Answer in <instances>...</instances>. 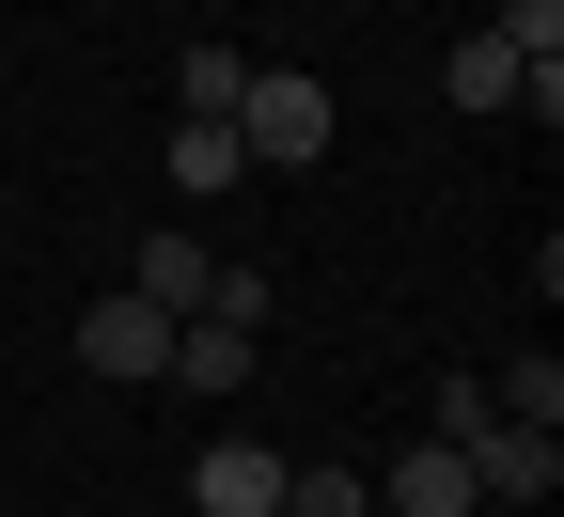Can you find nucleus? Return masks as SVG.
<instances>
[{
	"label": "nucleus",
	"mask_w": 564,
	"mask_h": 517,
	"mask_svg": "<svg viewBox=\"0 0 564 517\" xmlns=\"http://www.w3.org/2000/svg\"><path fill=\"white\" fill-rule=\"evenodd\" d=\"M220 126H236V158H251V173H314L329 141H345V110H329L314 63H251V95H236Z\"/></svg>",
	"instance_id": "obj_1"
},
{
	"label": "nucleus",
	"mask_w": 564,
	"mask_h": 517,
	"mask_svg": "<svg viewBox=\"0 0 564 517\" xmlns=\"http://www.w3.org/2000/svg\"><path fill=\"white\" fill-rule=\"evenodd\" d=\"M79 377H126V392H158V377H173V314L141 299V282L79 314Z\"/></svg>",
	"instance_id": "obj_2"
},
{
	"label": "nucleus",
	"mask_w": 564,
	"mask_h": 517,
	"mask_svg": "<svg viewBox=\"0 0 564 517\" xmlns=\"http://www.w3.org/2000/svg\"><path fill=\"white\" fill-rule=\"evenodd\" d=\"M455 455H470V502H549V486H564V439H549V423H502V408H486Z\"/></svg>",
	"instance_id": "obj_3"
},
{
	"label": "nucleus",
	"mask_w": 564,
	"mask_h": 517,
	"mask_svg": "<svg viewBox=\"0 0 564 517\" xmlns=\"http://www.w3.org/2000/svg\"><path fill=\"white\" fill-rule=\"evenodd\" d=\"M251 360H267V330H236V314H173V377H158V392H204V408H220V392H251Z\"/></svg>",
	"instance_id": "obj_4"
},
{
	"label": "nucleus",
	"mask_w": 564,
	"mask_h": 517,
	"mask_svg": "<svg viewBox=\"0 0 564 517\" xmlns=\"http://www.w3.org/2000/svg\"><path fill=\"white\" fill-rule=\"evenodd\" d=\"M188 517H282V455L267 439H204L188 455Z\"/></svg>",
	"instance_id": "obj_5"
},
{
	"label": "nucleus",
	"mask_w": 564,
	"mask_h": 517,
	"mask_svg": "<svg viewBox=\"0 0 564 517\" xmlns=\"http://www.w3.org/2000/svg\"><path fill=\"white\" fill-rule=\"evenodd\" d=\"M377 517H470V455H455V439H423V455L377 486Z\"/></svg>",
	"instance_id": "obj_6"
},
{
	"label": "nucleus",
	"mask_w": 564,
	"mask_h": 517,
	"mask_svg": "<svg viewBox=\"0 0 564 517\" xmlns=\"http://www.w3.org/2000/svg\"><path fill=\"white\" fill-rule=\"evenodd\" d=\"M236 173H251V158H236V126H220V110H173V189H188V204H220Z\"/></svg>",
	"instance_id": "obj_7"
},
{
	"label": "nucleus",
	"mask_w": 564,
	"mask_h": 517,
	"mask_svg": "<svg viewBox=\"0 0 564 517\" xmlns=\"http://www.w3.org/2000/svg\"><path fill=\"white\" fill-rule=\"evenodd\" d=\"M440 95H455V110H518V63H502V47H486V32H470V47L440 63Z\"/></svg>",
	"instance_id": "obj_8"
},
{
	"label": "nucleus",
	"mask_w": 564,
	"mask_h": 517,
	"mask_svg": "<svg viewBox=\"0 0 564 517\" xmlns=\"http://www.w3.org/2000/svg\"><path fill=\"white\" fill-rule=\"evenodd\" d=\"M486 47H502V63H564V0H502Z\"/></svg>",
	"instance_id": "obj_9"
},
{
	"label": "nucleus",
	"mask_w": 564,
	"mask_h": 517,
	"mask_svg": "<svg viewBox=\"0 0 564 517\" xmlns=\"http://www.w3.org/2000/svg\"><path fill=\"white\" fill-rule=\"evenodd\" d=\"M236 95H251L236 47H188V63H173V110H236Z\"/></svg>",
	"instance_id": "obj_10"
},
{
	"label": "nucleus",
	"mask_w": 564,
	"mask_h": 517,
	"mask_svg": "<svg viewBox=\"0 0 564 517\" xmlns=\"http://www.w3.org/2000/svg\"><path fill=\"white\" fill-rule=\"evenodd\" d=\"M282 517H377L361 471H282Z\"/></svg>",
	"instance_id": "obj_11"
}]
</instances>
